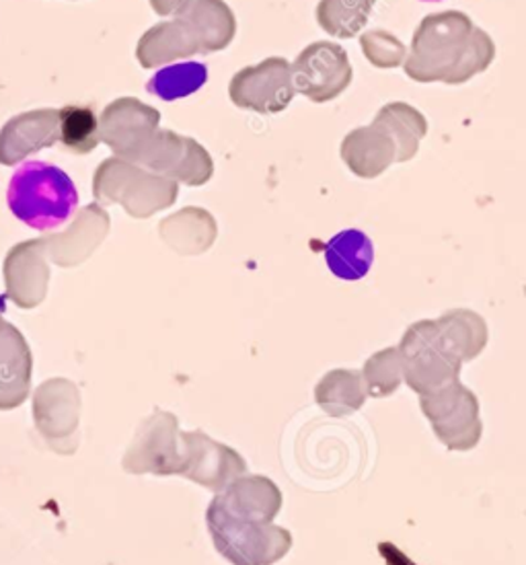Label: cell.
Instances as JSON below:
<instances>
[{"label":"cell","instance_id":"obj_12","mask_svg":"<svg viewBox=\"0 0 526 565\" xmlns=\"http://www.w3.org/2000/svg\"><path fill=\"white\" fill-rule=\"evenodd\" d=\"M350 64L340 45L319 42L309 45L292 64L294 89L301 90L311 102H330L346 89L350 83Z\"/></svg>","mask_w":526,"mask_h":565},{"label":"cell","instance_id":"obj_18","mask_svg":"<svg viewBox=\"0 0 526 565\" xmlns=\"http://www.w3.org/2000/svg\"><path fill=\"white\" fill-rule=\"evenodd\" d=\"M214 502L256 521L273 522L282 508V491L270 477L241 476L230 481L225 490L214 495Z\"/></svg>","mask_w":526,"mask_h":565},{"label":"cell","instance_id":"obj_22","mask_svg":"<svg viewBox=\"0 0 526 565\" xmlns=\"http://www.w3.org/2000/svg\"><path fill=\"white\" fill-rule=\"evenodd\" d=\"M216 221L208 210L183 209L167 216L159 224V235L167 245L181 255H200L208 252L216 238Z\"/></svg>","mask_w":526,"mask_h":565},{"label":"cell","instance_id":"obj_6","mask_svg":"<svg viewBox=\"0 0 526 565\" xmlns=\"http://www.w3.org/2000/svg\"><path fill=\"white\" fill-rule=\"evenodd\" d=\"M183 461L178 417L154 409L136 430L132 445L126 450L121 467L135 476H180Z\"/></svg>","mask_w":526,"mask_h":565},{"label":"cell","instance_id":"obj_2","mask_svg":"<svg viewBox=\"0 0 526 565\" xmlns=\"http://www.w3.org/2000/svg\"><path fill=\"white\" fill-rule=\"evenodd\" d=\"M93 195L99 204H120L135 218H151L154 212L171 209L180 195L173 179L157 175L121 157L106 159L93 178Z\"/></svg>","mask_w":526,"mask_h":565},{"label":"cell","instance_id":"obj_10","mask_svg":"<svg viewBox=\"0 0 526 565\" xmlns=\"http://www.w3.org/2000/svg\"><path fill=\"white\" fill-rule=\"evenodd\" d=\"M180 476L206 490L223 491L230 481L247 473V462L237 450L212 440L202 430L181 431Z\"/></svg>","mask_w":526,"mask_h":565},{"label":"cell","instance_id":"obj_26","mask_svg":"<svg viewBox=\"0 0 526 565\" xmlns=\"http://www.w3.org/2000/svg\"><path fill=\"white\" fill-rule=\"evenodd\" d=\"M61 142L64 149L75 154H89L101 140L99 119L95 111L83 105H66L58 111Z\"/></svg>","mask_w":526,"mask_h":565},{"label":"cell","instance_id":"obj_11","mask_svg":"<svg viewBox=\"0 0 526 565\" xmlns=\"http://www.w3.org/2000/svg\"><path fill=\"white\" fill-rule=\"evenodd\" d=\"M161 114L135 97H121L106 107L99 119L101 140L118 157L132 161L159 130Z\"/></svg>","mask_w":526,"mask_h":565},{"label":"cell","instance_id":"obj_29","mask_svg":"<svg viewBox=\"0 0 526 565\" xmlns=\"http://www.w3.org/2000/svg\"><path fill=\"white\" fill-rule=\"evenodd\" d=\"M420 2H440V0H420Z\"/></svg>","mask_w":526,"mask_h":565},{"label":"cell","instance_id":"obj_14","mask_svg":"<svg viewBox=\"0 0 526 565\" xmlns=\"http://www.w3.org/2000/svg\"><path fill=\"white\" fill-rule=\"evenodd\" d=\"M61 142L58 109H33L9 119L0 130V164L25 161L40 150Z\"/></svg>","mask_w":526,"mask_h":565},{"label":"cell","instance_id":"obj_27","mask_svg":"<svg viewBox=\"0 0 526 565\" xmlns=\"http://www.w3.org/2000/svg\"><path fill=\"white\" fill-rule=\"evenodd\" d=\"M373 0H321L316 9L319 25L331 35L352 38L366 21Z\"/></svg>","mask_w":526,"mask_h":565},{"label":"cell","instance_id":"obj_20","mask_svg":"<svg viewBox=\"0 0 526 565\" xmlns=\"http://www.w3.org/2000/svg\"><path fill=\"white\" fill-rule=\"evenodd\" d=\"M175 17L185 19L202 42V54L225 50L235 40L237 19L223 0H181Z\"/></svg>","mask_w":526,"mask_h":565},{"label":"cell","instance_id":"obj_28","mask_svg":"<svg viewBox=\"0 0 526 565\" xmlns=\"http://www.w3.org/2000/svg\"><path fill=\"white\" fill-rule=\"evenodd\" d=\"M180 4L181 0H151L152 11L161 17L173 15Z\"/></svg>","mask_w":526,"mask_h":565},{"label":"cell","instance_id":"obj_4","mask_svg":"<svg viewBox=\"0 0 526 565\" xmlns=\"http://www.w3.org/2000/svg\"><path fill=\"white\" fill-rule=\"evenodd\" d=\"M420 409L437 434L438 443L451 452H469L482 443V405L461 381L421 395Z\"/></svg>","mask_w":526,"mask_h":565},{"label":"cell","instance_id":"obj_23","mask_svg":"<svg viewBox=\"0 0 526 565\" xmlns=\"http://www.w3.org/2000/svg\"><path fill=\"white\" fill-rule=\"evenodd\" d=\"M368 399L362 372L350 369L330 371L315 387V402L328 416L346 417L361 412Z\"/></svg>","mask_w":526,"mask_h":565},{"label":"cell","instance_id":"obj_8","mask_svg":"<svg viewBox=\"0 0 526 565\" xmlns=\"http://www.w3.org/2000/svg\"><path fill=\"white\" fill-rule=\"evenodd\" d=\"M230 102L256 114H280L294 97L292 68L285 58H268L233 76Z\"/></svg>","mask_w":526,"mask_h":565},{"label":"cell","instance_id":"obj_17","mask_svg":"<svg viewBox=\"0 0 526 565\" xmlns=\"http://www.w3.org/2000/svg\"><path fill=\"white\" fill-rule=\"evenodd\" d=\"M196 54H202L200 35L181 17H173V21L151 28L136 47V58L142 68H157L161 64L192 58Z\"/></svg>","mask_w":526,"mask_h":565},{"label":"cell","instance_id":"obj_7","mask_svg":"<svg viewBox=\"0 0 526 565\" xmlns=\"http://www.w3.org/2000/svg\"><path fill=\"white\" fill-rule=\"evenodd\" d=\"M132 163L192 188L208 183L214 173L208 150L194 138L171 130H157L147 147L132 159Z\"/></svg>","mask_w":526,"mask_h":565},{"label":"cell","instance_id":"obj_9","mask_svg":"<svg viewBox=\"0 0 526 565\" xmlns=\"http://www.w3.org/2000/svg\"><path fill=\"white\" fill-rule=\"evenodd\" d=\"M78 414V388L66 379H50L33 395L35 428L44 436L45 443L62 455H71L76 448Z\"/></svg>","mask_w":526,"mask_h":565},{"label":"cell","instance_id":"obj_19","mask_svg":"<svg viewBox=\"0 0 526 565\" xmlns=\"http://www.w3.org/2000/svg\"><path fill=\"white\" fill-rule=\"evenodd\" d=\"M434 326L440 348L461 364L482 356L490 340L485 319L482 315L466 309L444 312L442 317L434 319Z\"/></svg>","mask_w":526,"mask_h":565},{"label":"cell","instance_id":"obj_15","mask_svg":"<svg viewBox=\"0 0 526 565\" xmlns=\"http://www.w3.org/2000/svg\"><path fill=\"white\" fill-rule=\"evenodd\" d=\"M109 214L99 204L85 206L66 231L44 237L50 259L61 268H75L83 264L109 235Z\"/></svg>","mask_w":526,"mask_h":565},{"label":"cell","instance_id":"obj_13","mask_svg":"<svg viewBox=\"0 0 526 565\" xmlns=\"http://www.w3.org/2000/svg\"><path fill=\"white\" fill-rule=\"evenodd\" d=\"M50 255L44 238H30L17 243L4 257L7 297L19 309H35L44 302L50 284Z\"/></svg>","mask_w":526,"mask_h":565},{"label":"cell","instance_id":"obj_21","mask_svg":"<svg viewBox=\"0 0 526 565\" xmlns=\"http://www.w3.org/2000/svg\"><path fill=\"white\" fill-rule=\"evenodd\" d=\"M325 264L335 278L358 282L375 264V243L358 228H346L328 241Z\"/></svg>","mask_w":526,"mask_h":565},{"label":"cell","instance_id":"obj_25","mask_svg":"<svg viewBox=\"0 0 526 565\" xmlns=\"http://www.w3.org/2000/svg\"><path fill=\"white\" fill-rule=\"evenodd\" d=\"M208 81V68L200 62H180L159 71L147 83V90L163 102H178L202 89Z\"/></svg>","mask_w":526,"mask_h":565},{"label":"cell","instance_id":"obj_16","mask_svg":"<svg viewBox=\"0 0 526 565\" xmlns=\"http://www.w3.org/2000/svg\"><path fill=\"white\" fill-rule=\"evenodd\" d=\"M33 358L23 333L0 315V409H15L28 399Z\"/></svg>","mask_w":526,"mask_h":565},{"label":"cell","instance_id":"obj_24","mask_svg":"<svg viewBox=\"0 0 526 565\" xmlns=\"http://www.w3.org/2000/svg\"><path fill=\"white\" fill-rule=\"evenodd\" d=\"M362 381L368 391V397L383 399L391 397L406 383L404 376V358L397 345H389L375 352L364 362Z\"/></svg>","mask_w":526,"mask_h":565},{"label":"cell","instance_id":"obj_5","mask_svg":"<svg viewBox=\"0 0 526 565\" xmlns=\"http://www.w3.org/2000/svg\"><path fill=\"white\" fill-rule=\"evenodd\" d=\"M397 348L404 358L406 385L418 397L461 381L463 364L440 348L434 319H421L409 326Z\"/></svg>","mask_w":526,"mask_h":565},{"label":"cell","instance_id":"obj_3","mask_svg":"<svg viewBox=\"0 0 526 565\" xmlns=\"http://www.w3.org/2000/svg\"><path fill=\"white\" fill-rule=\"evenodd\" d=\"M206 524L214 547L233 565L278 564L292 550V535L285 526L233 514L214 500Z\"/></svg>","mask_w":526,"mask_h":565},{"label":"cell","instance_id":"obj_1","mask_svg":"<svg viewBox=\"0 0 526 565\" xmlns=\"http://www.w3.org/2000/svg\"><path fill=\"white\" fill-rule=\"evenodd\" d=\"M7 202L21 223L50 231L73 216L78 194L73 179L62 169L44 161H30L11 178Z\"/></svg>","mask_w":526,"mask_h":565}]
</instances>
